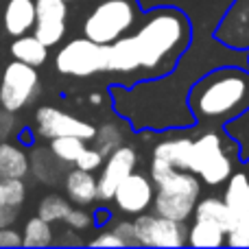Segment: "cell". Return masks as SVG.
Masks as SVG:
<instances>
[{"mask_svg": "<svg viewBox=\"0 0 249 249\" xmlns=\"http://www.w3.org/2000/svg\"><path fill=\"white\" fill-rule=\"evenodd\" d=\"M46 48H48L46 44L39 42L35 35H20L11 44V55L18 61H24L29 66H42L48 57Z\"/></svg>", "mask_w": 249, "mask_h": 249, "instance_id": "obj_23", "label": "cell"}, {"mask_svg": "<svg viewBox=\"0 0 249 249\" xmlns=\"http://www.w3.org/2000/svg\"><path fill=\"white\" fill-rule=\"evenodd\" d=\"M66 2H70V0H66Z\"/></svg>", "mask_w": 249, "mask_h": 249, "instance_id": "obj_37", "label": "cell"}, {"mask_svg": "<svg viewBox=\"0 0 249 249\" xmlns=\"http://www.w3.org/2000/svg\"><path fill=\"white\" fill-rule=\"evenodd\" d=\"M151 179H153L155 188L162 190V193L186 195V197H193V199H199V193H201V184L197 179V173L175 168L168 162L158 158H153V162H151Z\"/></svg>", "mask_w": 249, "mask_h": 249, "instance_id": "obj_9", "label": "cell"}, {"mask_svg": "<svg viewBox=\"0 0 249 249\" xmlns=\"http://www.w3.org/2000/svg\"><path fill=\"white\" fill-rule=\"evenodd\" d=\"M131 37L140 68L155 70L164 59L179 53L188 39V24L177 11H158Z\"/></svg>", "mask_w": 249, "mask_h": 249, "instance_id": "obj_1", "label": "cell"}, {"mask_svg": "<svg viewBox=\"0 0 249 249\" xmlns=\"http://www.w3.org/2000/svg\"><path fill=\"white\" fill-rule=\"evenodd\" d=\"M70 208L72 206H70L64 197H59V195H48V197H44L42 203H39L37 216H42V219L48 221V223H55V221L66 219V214L70 212Z\"/></svg>", "mask_w": 249, "mask_h": 249, "instance_id": "obj_27", "label": "cell"}, {"mask_svg": "<svg viewBox=\"0 0 249 249\" xmlns=\"http://www.w3.org/2000/svg\"><path fill=\"white\" fill-rule=\"evenodd\" d=\"M225 238L228 232L208 219H195V225L188 230V243L193 247H221Z\"/></svg>", "mask_w": 249, "mask_h": 249, "instance_id": "obj_22", "label": "cell"}, {"mask_svg": "<svg viewBox=\"0 0 249 249\" xmlns=\"http://www.w3.org/2000/svg\"><path fill=\"white\" fill-rule=\"evenodd\" d=\"M136 13L133 0H101L86 18L83 33L92 42L112 44L133 26Z\"/></svg>", "mask_w": 249, "mask_h": 249, "instance_id": "obj_3", "label": "cell"}, {"mask_svg": "<svg viewBox=\"0 0 249 249\" xmlns=\"http://www.w3.org/2000/svg\"><path fill=\"white\" fill-rule=\"evenodd\" d=\"M29 173V158L16 144H0V179H24Z\"/></svg>", "mask_w": 249, "mask_h": 249, "instance_id": "obj_19", "label": "cell"}, {"mask_svg": "<svg viewBox=\"0 0 249 249\" xmlns=\"http://www.w3.org/2000/svg\"><path fill=\"white\" fill-rule=\"evenodd\" d=\"M109 44L92 42L90 37L68 42L55 57V66L68 77H90L96 72H107Z\"/></svg>", "mask_w": 249, "mask_h": 249, "instance_id": "obj_4", "label": "cell"}, {"mask_svg": "<svg viewBox=\"0 0 249 249\" xmlns=\"http://www.w3.org/2000/svg\"><path fill=\"white\" fill-rule=\"evenodd\" d=\"M86 149V140L77 136H59L51 140V151L66 164H74Z\"/></svg>", "mask_w": 249, "mask_h": 249, "instance_id": "obj_26", "label": "cell"}, {"mask_svg": "<svg viewBox=\"0 0 249 249\" xmlns=\"http://www.w3.org/2000/svg\"><path fill=\"white\" fill-rule=\"evenodd\" d=\"M64 223L68 225V228H72V230H86V228H90L92 225V216L88 214V212H83V210L70 208V212L66 214Z\"/></svg>", "mask_w": 249, "mask_h": 249, "instance_id": "obj_32", "label": "cell"}, {"mask_svg": "<svg viewBox=\"0 0 249 249\" xmlns=\"http://www.w3.org/2000/svg\"><path fill=\"white\" fill-rule=\"evenodd\" d=\"M66 0H35V37L55 46L66 33Z\"/></svg>", "mask_w": 249, "mask_h": 249, "instance_id": "obj_10", "label": "cell"}, {"mask_svg": "<svg viewBox=\"0 0 249 249\" xmlns=\"http://www.w3.org/2000/svg\"><path fill=\"white\" fill-rule=\"evenodd\" d=\"M103 164V153H101L99 149H83V153L79 155V160L74 162V166L77 168H83V171H96V168Z\"/></svg>", "mask_w": 249, "mask_h": 249, "instance_id": "obj_29", "label": "cell"}, {"mask_svg": "<svg viewBox=\"0 0 249 249\" xmlns=\"http://www.w3.org/2000/svg\"><path fill=\"white\" fill-rule=\"evenodd\" d=\"M66 193L74 203L88 206L99 197V181L92 177L90 171L74 168V171L66 173Z\"/></svg>", "mask_w": 249, "mask_h": 249, "instance_id": "obj_17", "label": "cell"}, {"mask_svg": "<svg viewBox=\"0 0 249 249\" xmlns=\"http://www.w3.org/2000/svg\"><path fill=\"white\" fill-rule=\"evenodd\" d=\"M64 236L66 238H61V243H66V245H81V238L77 234H72V230H66Z\"/></svg>", "mask_w": 249, "mask_h": 249, "instance_id": "obj_35", "label": "cell"}, {"mask_svg": "<svg viewBox=\"0 0 249 249\" xmlns=\"http://www.w3.org/2000/svg\"><path fill=\"white\" fill-rule=\"evenodd\" d=\"M92 247H107V245H112V247H123V241L116 236V234L109 230V232H103L101 236H96L94 241L90 243Z\"/></svg>", "mask_w": 249, "mask_h": 249, "instance_id": "obj_34", "label": "cell"}, {"mask_svg": "<svg viewBox=\"0 0 249 249\" xmlns=\"http://www.w3.org/2000/svg\"><path fill=\"white\" fill-rule=\"evenodd\" d=\"M107 59V72H133V70L140 68L131 37H118L116 42L109 44Z\"/></svg>", "mask_w": 249, "mask_h": 249, "instance_id": "obj_20", "label": "cell"}, {"mask_svg": "<svg viewBox=\"0 0 249 249\" xmlns=\"http://www.w3.org/2000/svg\"><path fill=\"white\" fill-rule=\"evenodd\" d=\"M2 24L13 37L24 35L31 26H35V0H9L4 7Z\"/></svg>", "mask_w": 249, "mask_h": 249, "instance_id": "obj_13", "label": "cell"}, {"mask_svg": "<svg viewBox=\"0 0 249 249\" xmlns=\"http://www.w3.org/2000/svg\"><path fill=\"white\" fill-rule=\"evenodd\" d=\"M90 103L99 105V103H101V94H92V96H90Z\"/></svg>", "mask_w": 249, "mask_h": 249, "instance_id": "obj_36", "label": "cell"}, {"mask_svg": "<svg viewBox=\"0 0 249 249\" xmlns=\"http://www.w3.org/2000/svg\"><path fill=\"white\" fill-rule=\"evenodd\" d=\"M193 173H197L206 184L219 186L232 175V160L225 153L223 142L214 133L193 140Z\"/></svg>", "mask_w": 249, "mask_h": 249, "instance_id": "obj_6", "label": "cell"}, {"mask_svg": "<svg viewBox=\"0 0 249 249\" xmlns=\"http://www.w3.org/2000/svg\"><path fill=\"white\" fill-rule=\"evenodd\" d=\"M53 243V230L51 223L42 216H35L26 223L24 234H22V245L24 247H46Z\"/></svg>", "mask_w": 249, "mask_h": 249, "instance_id": "obj_25", "label": "cell"}, {"mask_svg": "<svg viewBox=\"0 0 249 249\" xmlns=\"http://www.w3.org/2000/svg\"><path fill=\"white\" fill-rule=\"evenodd\" d=\"M112 232L121 238L124 247H140V245H138L136 228H133V223H129V221H118V223L112 228Z\"/></svg>", "mask_w": 249, "mask_h": 249, "instance_id": "obj_30", "label": "cell"}, {"mask_svg": "<svg viewBox=\"0 0 249 249\" xmlns=\"http://www.w3.org/2000/svg\"><path fill=\"white\" fill-rule=\"evenodd\" d=\"M225 203L230 206L236 223L249 221V177L245 173H234L228 177V188H225Z\"/></svg>", "mask_w": 249, "mask_h": 249, "instance_id": "obj_15", "label": "cell"}, {"mask_svg": "<svg viewBox=\"0 0 249 249\" xmlns=\"http://www.w3.org/2000/svg\"><path fill=\"white\" fill-rule=\"evenodd\" d=\"M247 79L238 70H221L206 77L193 92V107L201 116H225L243 103Z\"/></svg>", "mask_w": 249, "mask_h": 249, "instance_id": "obj_2", "label": "cell"}, {"mask_svg": "<svg viewBox=\"0 0 249 249\" xmlns=\"http://www.w3.org/2000/svg\"><path fill=\"white\" fill-rule=\"evenodd\" d=\"M153 158L164 160L175 168L190 171L193 168V140L188 138H175V140H164L155 144Z\"/></svg>", "mask_w": 249, "mask_h": 249, "instance_id": "obj_18", "label": "cell"}, {"mask_svg": "<svg viewBox=\"0 0 249 249\" xmlns=\"http://www.w3.org/2000/svg\"><path fill=\"white\" fill-rule=\"evenodd\" d=\"M29 164H33V173L37 179L51 184V181H55L57 177L61 175V166H64L66 162H61L51 151V146H48V149H35Z\"/></svg>", "mask_w": 249, "mask_h": 249, "instance_id": "obj_24", "label": "cell"}, {"mask_svg": "<svg viewBox=\"0 0 249 249\" xmlns=\"http://www.w3.org/2000/svg\"><path fill=\"white\" fill-rule=\"evenodd\" d=\"M39 94V79L35 72V66L24 61H11L2 72L0 83V105L7 112H18L26 107L35 96Z\"/></svg>", "mask_w": 249, "mask_h": 249, "instance_id": "obj_5", "label": "cell"}, {"mask_svg": "<svg viewBox=\"0 0 249 249\" xmlns=\"http://www.w3.org/2000/svg\"><path fill=\"white\" fill-rule=\"evenodd\" d=\"M26 197L22 179H0V228H9L16 221Z\"/></svg>", "mask_w": 249, "mask_h": 249, "instance_id": "obj_14", "label": "cell"}, {"mask_svg": "<svg viewBox=\"0 0 249 249\" xmlns=\"http://www.w3.org/2000/svg\"><path fill=\"white\" fill-rule=\"evenodd\" d=\"M35 124H37L35 129H37L39 136L48 138V140L59 136H77L81 140H94L96 136V129L90 123L81 121L72 114L61 112V109L48 107V105H44L35 112Z\"/></svg>", "mask_w": 249, "mask_h": 249, "instance_id": "obj_8", "label": "cell"}, {"mask_svg": "<svg viewBox=\"0 0 249 249\" xmlns=\"http://www.w3.org/2000/svg\"><path fill=\"white\" fill-rule=\"evenodd\" d=\"M22 236L11 228H0V247H20Z\"/></svg>", "mask_w": 249, "mask_h": 249, "instance_id": "obj_33", "label": "cell"}, {"mask_svg": "<svg viewBox=\"0 0 249 249\" xmlns=\"http://www.w3.org/2000/svg\"><path fill=\"white\" fill-rule=\"evenodd\" d=\"M138 164V153L131 149V146H118L114 153H109L107 164H105L103 173L96 181H99V199L107 201V199H114V193H116L118 184L129 177L133 173Z\"/></svg>", "mask_w": 249, "mask_h": 249, "instance_id": "obj_11", "label": "cell"}, {"mask_svg": "<svg viewBox=\"0 0 249 249\" xmlns=\"http://www.w3.org/2000/svg\"><path fill=\"white\" fill-rule=\"evenodd\" d=\"M94 142H96V149H99L105 158V155L114 153V151L123 144V133L116 124H103V127L96 129Z\"/></svg>", "mask_w": 249, "mask_h": 249, "instance_id": "obj_28", "label": "cell"}, {"mask_svg": "<svg viewBox=\"0 0 249 249\" xmlns=\"http://www.w3.org/2000/svg\"><path fill=\"white\" fill-rule=\"evenodd\" d=\"M195 219H208L212 223L221 225L225 232L234 230V225H236V219H234L230 206L223 199H216V197H208L203 201H199L195 206Z\"/></svg>", "mask_w": 249, "mask_h": 249, "instance_id": "obj_21", "label": "cell"}, {"mask_svg": "<svg viewBox=\"0 0 249 249\" xmlns=\"http://www.w3.org/2000/svg\"><path fill=\"white\" fill-rule=\"evenodd\" d=\"M138 245L144 247H181L188 243L184 221L166 219L162 214H142L133 221Z\"/></svg>", "mask_w": 249, "mask_h": 249, "instance_id": "obj_7", "label": "cell"}, {"mask_svg": "<svg viewBox=\"0 0 249 249\" xmlns=\"http://www.w3.org/2000/svg\"><path fill=\"white\" fill-rule=\"evenodd\" d=\"M230 247H249V221L247 223H236L234 230L228 232V238H225Z\"/></svg>", "mask_w": 249, "mask_h": 249, "instance_id": "obj_31", "label": "cell"}, {"mask_svg": "<svg viewBox=\"0 0 249 249\" xmlns=\"http://www.w3.org/2000/svg\"><path fill=\"white\" fill-rule=\"evenodd\" d=\"M153 206L155 212L166 219H175V221H188V216L195 212L197 206V199L186 197V195H175V193H162V190H155L153 197Z\"/></svg>", "mask_w": 249, "mask_h": 249, "instance_id": "obj_16", "label": "cell"}, {"mask_svg": "<svg viewBox=\"0 0 249 249\" xmlns=\"http://www.w3.org/2000/svg\"><path fill=\"white\" fill-rule=\"evenodd\" d=\"M153 184L140 173H131L129 177L118 184L116 193H114V201L123 212L129 214H140L153 203Z\"/></svg>", "mask_w": 249, "mask_h": 249, "instance_id": "obj_12", "label": "cell"}]
</instances>
